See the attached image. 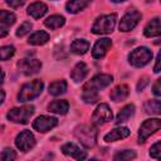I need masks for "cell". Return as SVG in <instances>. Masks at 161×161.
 <instances>
[{"label": "cell", "instance_id": "5bb4252c", "mask_svg": "<svg viewBox=\"0 0 161 161\" xmlns=\"http://www.w3.org/2000/svg\"><path fill=\"white\" fill-rule=\"evenodd\" d=\"M62 152L67 156H70L75 160H84L87 157V153L86 151H82L77 145L72 143V142H68V143H64L62 146Z\"/></svg>", "mask_w": 161, "mask_h": 161}, {"label": "cell", "instance_id": "30bf717a", "mask_svg": "<svg viewBox=\"0 0 161 161\" xmlns=\"http://www.w3.org/2000/svg\"><path fill=\"white\" fill-rule=\"evenodd\" d=\"M15 145H16V147H18L20 151L26 152V151H29L30 148L34 147V145H35V137H34V135H33L30 131L24 130L23 132H20V133L16 136V138H15Z\"/></svg>", "mask_w": 161, "mask_h": 161}, {"label": "cell", "instance_id": "cb8c5ba5", "mask_svg": "<svg viewBox=\"0 0 161 161\" xmlns=\"http://www.w3.org/2000/svg\"><path fill=\"white\" fill-rule=\"evenodd\" d=\"M49 40V34L47 31H43V30H39V31H35L34 34H31L28 39V43L30 45H43L45 44Z\"/></svg>", "mask_w": 161, "mask_h": 161}, {"label": "cell", "instance_id": "d4e9b609", "mask_svg": "<svg viewBox=\"0 0 161 161\" xmlns=\"http://www.w3.org/2000/svg\"><path fill=\"white\" fill-rule=\"evenodd\" d=\"M48 91H49V93L52 96H60V94L65 93V91H67V82L64 79L55 80V82L49 84Z\"/></svg>", "mask_w": 161, "mask_h": 161}, {"label": "cell", "instance_id": "ac0fdd59", "mask_svg": "<svg viewBox=\"0 0 161 161\" xmlns=\"http://www.w3.org/2000/svg\"><path fill=\"white\" fill-rule=\"evenodd\" d=\"M47 11H48V6L44 3L36 1V3H33L31 5H29L26 13H28V15H30L34 19H40L42 16L45 15Z\"/></svg>", "mask_w": 161, "mask_h": 161}, {"label": "cell", "instance_id": "9c48e42d", "mask_svg": "<svg viewBox=\"0 0 161 161\" xmlns=\"http://www.w3.org/2000/svg\"><path fill=\"white\" fill-rule=\"evenodd\" d=\"M112 117H113V114H112L109 106L107 103H101L97 106V108L94 109V112L92 114V122L94 125L99 126V125L112 121Z\"/></svg>", "mask_w": 161, "mask_h": 161}, {"label": "cell", "instance_id": "836d02e7", "mask_svg": "<svg viewBox=\"0 0 161 161\" xmlns=\"http://www.w3.org/2000/svg\"><path fill=\"white\" fill-rule=\"evenodd\" d=\"M147 84H148V77L147 75H143L142 78H140L138 83H137V91H142Z\"/></svg>", "mask_w": 161, "mask_h": 161}, {"label": "cell", "instance_id": "484cf974", "mask_svg": "<svg viewBox=\"0 0 161 161\" xmlns=\"http://www.w3.org/2000/svg\"><path fill=\"white\" fill-rule=\"evenodd\" d=\"M64 23H65V19L62 15H50L49 18H47L44 20V25L49 29H58V28L63 26Z\"/></svg>", "mask_w": 161, "mask_h": 161}, {"label": "cell", "instance_id": "ab89813d", "mask_svg": "<svg viewBox=\"0 0 161 161\" xmlns=\"http://www.w3.org/2000/svg\"><path fill=\"white\" fill-rule=\"evenodd\" d=\"M3 82H4V72H3V69L0 68V86L3 84Z\"/></svg>", "mask_w": 161, "mask_h": 161}, {"label": "cell", "instance_id": "60d3db41", "mask_svg": "<svg viewBox=\"0 0 161 161\" xmlns=\"http://www.w3.org/2000/svg\"><path fill=\"white\" fill-rule=\"evenodd\" d=\"M113 3H122V1H126V0H112Z\"/></svg>", "mask_w": 161, "mask_h": 161}, {"label": "cell", "instance_id": "f1b7e54d", "mask_svg": "<svg viewBox=\"0 0 161 161\" xmlns=\"http://www.w3.org/2000/svg\"><path fill=\"white\" fill-rule=\"evenodd\" d=\"M135 157H136V152L133 150H125V151L116 153L113 158L116 161H128V160H132Z\"/></svg>", "mask_w": 161, "mask_h": 161}, {"label": "cell", "instance_id": "d6986e66", "mask_svg": "<svg viewBox=\"0 0 161 161\" xmlns=\"http://www.w3.org/2000/svg\"><path fill=\"white\" fill-rule=\"evenodd\" d=\"M91 1L92 0H69L65 4V10L70 14H77L86 9L91 4Z\"/></svg>", "mask_w": 161, "mask_h": 161}, {"label": "cell", "instance_id": "603a6c76", "mask_svg": "<svg viewBox=\"0 0 161 161\" xmlns=\"http://www.w3.org/2000/svg\"><path fill=\"white\" fill-rule=\"evenodd\" d=\"M135 114V106L133 104H127V106H125L119 112H118V114L116 116V123L117 125H119V123H123V122H126L127 119H130L132 116Z\"/></svg>", "mask_w": 161, "mask_h": 161}, {"label": "cell", "instance_id": "d6a6232c", "mask_svg": "<svg viewBox=\"0 0 161 161\" xmlns=\"http://www.w3.org/2000/svg\"><path fill=\"white\" fill-rule=\"evenodd\" d=\"M160 155H161V142L157 141L153 146H151V148H150V156L158 160L160 158Z\"/></svg>", "mask_w": 161, "mask_h": 161}, {"label": "cell", "instance_id": "5b68a950", "mask_svg": "<svg viewBox=\"0 0 161 161\" xmlns=\"http://www.w3.org/2000/svg\"><path fill=\"white\" fill-rule=\"evenodd\" d=\"M34 114V106L28 104V106H23V107H16L13 108L8 112L6 117L9 121L14 122V123H21L25 125L29 122L30 117Z\"/></svg>", "mask_w": 161, "mask_h": 161}, {"label": "cell", "instance_id": "8fae6325", "mask_svg": "<svg viewBox=\"0 0 161 161\" xmlns=\"http://www.w3.org/2000/svg\"><path fill=\"white\" fill-rule=\"evenodd\" d=\"M18 68L19 70L25 74V75H33L35 73H38L42 68V63L38 59H33V58H25L21 59L18 63Z\"/></svg>", "mask_w": 161, "mask_h": 161}, {"label": "cell", "instance_id": "e0dca14e", "mask_svg": "<svg viewBox=\"0 0 161 161\" xmlns=\"http://www.w3.org/2000/svg\"><path fill=\"white\" fill-rule=\"evenodd\" d=\"M87 74H88V67H87V64L83 63V62H78L74 65V68L72 69V72H70V78L75 83H78L80 80H83Z\"/></svg>", "mask_w": 161, "mask_h": 161}, {"label": "cell", "instance_id": "9a60e30c", "mask_svg": "<svg viewBox=\"0 0 161 161\" xmlns=\"http://www.w3.org/2000/svg\"><path fill=\"white\" fill-rule=\"evenodd\" d=\"M130 133H131V131L127 127H116L104 136V141L106 142H114V141L126 138Z\"/></svg>", "mask_w": 161, "mask_h": 161}, {"label": "cell", "instance_id": "6da1fadb", "mask_svg": "<svg viewBox=\"0 0 161 161\" xmlns=\"http://www.w3.org/2000/svg\"><path fill=\"white\" fill-rule=\"evenodd\" d=\"M113 82V77L109 74H97L94 75L89 82H87L83 86L82 92V99L86 103H96L98 101V91L108 87Z\"/></svg>", "mask_w": 161, "mask_h": 161}, {"label": "cell", "instance_id": "ffe728a7", "mask_svg": "<svg viewBox=\"0 0 161 161\" xmlns=\"http://www.w3.org/2000/svg\"><path fill=\"white\" fill-rule=\"evenodd\" d=\"M143 34L147 38H152V36H158L161 34V24H160V18H155L152 19L145 28Z\"/></svg>", "mask_w": 161, "mask_h": 161}, {"label": "cell", "instance_id": "e575fe53", "mask_svg": "<svg viewBox=\"0 0 161 161\" xmlns=\"http://www.w3.org/2000/svg\"><path fill=\"white\" fill-rule=\"evenodd\" d=\"M152 91H153V94L156 97H160L161 96V79H157L152 87Z\"/></svg>", "mask_w": 161, "mask_h": 161}, {"label": "cell", "instance_id": "3957f363", "mask_svg": "<svg viewBox=\"0 0 161 161\" xmlns=\"http://www.w3.org/2000/svg\"><path fill=\"white\" fill-rule=\"evenodd\" d=\"M43 88H44V83L40 79H35L30 83H26L20 88V91L18 93V101L21 103L29 102V101L36 98L42 93Z\"/></svg>", "mask_w": 161, "mask_h": 161}, {"label": "cell", "instance_id": "44dd1931", "mask_svg": "<svg viewBox=\"0 0 161 161\" xmlns=\"http://www.w3.org/2000/svg\"><path fill=\"white\" fill-rule=\"evenodd\" d=\"M49 112L57 114H65L69 109V103L65 99H55L48 106Z\"/></svg>", "mask_w": 161, "mask_h": 161}, {"label": "cell", "instance_id": "52a82bcc", "mask_svg": "<svg viewBox=\"0 0 161 161\" xmlns=\"http://www.w3.org/2000/svg\"><path fill=\"white\" fill-rule=\"evenodd\" d=\"M161 128V121L160 118H150L146 119L138 130V143H143L151 135H153L156 131Z\"/></svg>", "mask_w": 161, "mask_h": 161}, {"label": "cell", "instance_id": "7c38bea8", "mask_svg": "<svg viewBox=\"0 0 161 161\" xmlns=\"http://www.w3.org/2000/svg\"><path fill=\"white\" fill-rule=\"evenodd\" d=\"M58 125V119L55 117H49V116H39L34 122H33V128L36 130L38 132H48L52 128H54Z\"/></svg>", "mask_w": 161, "mask_h": 161}, {"label": "cell", "instance_id": "ba28073f", "mask_svg": "<svg viewBox=\"0 0 161 161\" xmlns=\"http://www.w3.org/2000/svg\"><path fill=\"white\" fill-rule=\"evenodd\" d=\"M141 18H142V15L137 10H130V11H127L122 16V19L119 21V31H123V33L131 31L140 23Z\"/></svg>", "mask_w": 161, "mask_h": 161}, {"label": "cell", "instance_id": "83f0119b", "mask_svg": "<svg viewBox=\"0 0 161 161\" xmlns=\"http://www.w3.org/2000/svg\"><path fill=\"white\" fill-rule=\"evenodd\" d=\"M16 18L14 15V13L8 11V10H0V25L3 26H11L15 23Z\"/></svg>", "mask_w": 161, "mask_h": 161}, {"label": "cell", "instance_id": "f35d334b", "mask_svg": "<svg viewBox=\"0 0 161 161\" xmlns=\"http://www.w3.org/2000/svg\"><path fill=\"white\" fill-rule=\"evenodd\" d=\"M4 98H5V92L4 91H0V104L4 102Z\"/></svg>", "mask_w": 161, "mask_h": 161}, {"label": "cell", "instance_id": "7402d4cb", "mask_svg": "<svg viewBox=\"0 0 161 161\" xmlns=\"http://www.w3.org/2000/svg\"><path fill=\"white\" fill-rule=\"evenodd\" d=\"M89 49V43L86 39H75L70 44V52L77 55H83Z\"/></svg>", "mask_w": 161, "mask_h": 161}, {"label": "cell", "instance_id": "7a4b0ae2", "mask_svg": "<svg viewBox=\"0 0 161 161\" xmlns=\"http://www.w3.org/2000/svg\"><path fill=\"white\" fill-rule=\"evenodd\" d=\"M75 138L87 148L93 147L97 141V128L93 125H80L74 130Z\"/></svg>", "mask_w": 161, "mask_h": 161}, {"label": "cell", "instance_id": "f546056e", "mask_svg": "<svg viewBox=\"0 0 161 161\" xmlns=\"http://www.w3.org/2000/svg\"><path fill=\"white\" fill-rule=\"evenodd\" d=\"M15 53V48L13 45H5L0 47V60H8L10 59Z\"/></svg>", "mask_w": 161, "mask_h": 161}, {"label": "cell", "instance_id": "74e56055", "mask_svg": "<svg viewBox=\"0 0 161 161\" xmlns=\"http://www.w3.org/2000/svg\"><path fill=\"white\" fill-rule=\"evenodd\" d=\"M8 28L6 26H3V25H0V38H4V36H6L8 35Z\"/></svg>", "mask_w": 161, "mask_h": 161}, {"label": "cell", "instance_id": "1f68e13d", "mask_svg": "<svg viewBox=\"0 0 161 161\" xmlns=\"http://www.w3.org/2000/svg\"><path fill=\"white\" fill-rule=\"evenodd\" d=\"M31 28H33V25H31L30 21H24V23L18 28V30H16V36H24L25 34H28V33L31 30Z\"/></svg>", "mask_w": 161, "mask_h": 161}, {"label": "cell", "instance_id": "2e32d148", "mask_svg": "<svg viewBox=\"0 0 161 161\" xmlns=\"http://www.w3.org/2000/svg\"><path fill=\"white\" fill-rule=\"evenodd\" d=\"M128 94H130V88H128V86H126V84H119V86L114 87V88L111 91L109 97H111V99H112L113 102H122V101H125V99L128 97Z\"/></svg>", "mask_w": 161, "mask_h": 161}, {"label": "cell", "instance_id": "d590c367", "mask_svg": "<svg viewBox=\"0 0 161 161\" xmlns=\"http://www.w3.org/2000/svg\"><path fill=\"white\" fill-rule=\"evenodd\" d=\"M5 1H6V4H8L10 8H14V9H15V8L21 6L25 0H5Z\"/></svg>", "mask_w": 161, "mask_h": 161}, {"label": "cell", "instance_id": "4316f807", "mask_svg": "<svg viewBox=\"0 0 161 161\" xmlns=\"http://www.w3.org/2000/svg\"><path fill=\"white\" fill-rule=\"evenodd\" d=\"M145 108V112L148 113V114H160L161 113V102L158 99H151V101H147L143 106Z\"/></svg>", "mask_w": 161, "mask_h": 161}, {"label": "cell", "instance_id": "8992f818", "mask_svg": "<svg viewBox=\"0 0 161 161\" xmlns=\"http://www.w3.org/2000/svg\"><path fill=\"white\" fill-rule=\"evenodd\" d=\"M152 59V52L146 47H140L132 50L128 55V62L133 67H143Z\"/></svg>", "mask_w": 161, "mask_h": 161}, {"label": "cell", "instance_id": "8d00e7d4", "mask_svg": "<svg viewBox=\"0 0 161 161\" xmlns=\"http://www.w3.org/2000/svg\"><path fill=\"white\" fill-rule=\"evenodd\" d=\"M160 63H161V53H158L157 57H156V63H155V67H153V72L155 73L160 72Z\"/></svg>", "mask_w": 161, "mask_h": 161}, {"label": "cell", "instance_id": "4dcf8cb0", "mask_svg": "<svg viewBox=\"0 0 161 161\" xmlns=\"http://www.w3.org/2000/svg\"><path fill=\"white\" fill-rule=\"evenodd\" d=\"M15 158H16L15 151L11 150V148H9V147L4 148V151H3L1 155H0V160H3V161H13V160H15Z\"/></svg>", "mask_w": 161, "mask_h": 161}, {"label": "cell", "instance_id": "4fadbf2b", "mask_svg": "<svg viewBox=\"0 0 161 161\" xmlns=\"http://www.w3.org/2000/svg\"><path fill=\"white\" fill-rule=\"evenodd\" d=\"M111 45H112V40L109 38H102V39L97 40L96 44L93 45V49H92L93 58L101 59L102 57H104L107 50L111 48Z\"/></svg>", "mask_w": 161, "mask_h": 161}, {"label": "cell", "instance_id": "277c9868", "mask_svg": "<svg viewBox=\"0 0 161 161\" xmlns=\"http://www.w3.org/2000/svg\"><path fill=\"white\" fill-rule=\"evenodd\" d=\"M116 20H117L116 14L102 15L96 19L94 24L92 25L91 31L93 34H109L113 31V29L116 26Z\"/></svg>", "mask_w": 161, "mask_h": 161}]
</instances>
